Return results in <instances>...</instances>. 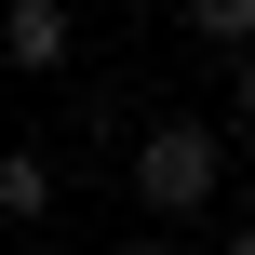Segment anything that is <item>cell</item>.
I'll list each match as a JSON object with an SVG mask.
<instances>
[{"instance_id":"obj_1","label":"cell","mask_w":255,"mask_h":255,"mask_svg":"<svg viewBox=\"0 0 255 255\" xmlns=\"http://www.w3.org/2000/svg\"><path fill=\"white\" fill-rule=\"evenodd\" d=\"M215 188H229V148H215L202 121H148V134H134V215H148V229L202 215Z\"/></svg>"},{"instance_id":"obj_2","label":"cell","mask_w":255,"mask_h":255,"mask_svg":"<svg viewBox=\"0 0 255 255\" xmlns=\"http://www.w3.org/2000/svg\"><path fill=\"white\" fill-rule=\"evenodd\" d=\"M0 54H13L27 81H54V67H81V13H67V0H13V13H0Z\"/></svg>"},{"instance_id":"obj_3","label":"cell","mask_w":255,"mask_h":255,"mask_svg":"<svg viewBox=\"0 0 255 255\" xmlns=\"http://www.w3.org/2000/svg\"><path fill=\"white\" fill-rule=\"evenodd\" d=\"M0 215H13V229L54 215V161H40V148H0Z\"/></svg>"},{"instance_id":"obj_4","label":"cell","mask_w":255,"mask_h":255,"mask_svg":"<svg viewBox=\"0 0 255 255\" xmlns=\"http://www.w3.org/2000/svg\"><path fill=\"white\" fill-rule=\"evenodd\" d=\"M175 27H188V40H215L229 67L255 54V0H175Z\"/></svg>"},{"instance_id":"obj_5","label":"cell","mask_w":255,"mask_h":255,"mask_svg":"<svg viewBox=\"0 0 255 255\" xmlns=\"http://www.w3.org/2000/svg\"><path fill=\"white\" fill-rule=\"evenodd\" d=\"M229 121H242V134H255V54H242V67H229Z\"/></svg>"},{"instance_id":"obj_6","label":"cell","mask_w":255,"mask_h":255,"mask_svg":"<svg viewBox=\"0 0 255 255\" xmlns=\"http://www.w3.org/2000/svg\"><path fill=\"white\" fill-rule=\"evenodd\" d=\"M121 255H175V242H161V229H134V242H121Z\"/></svg>"},{"instance_id":"obj_7","label":"cell","mask_w":255,"mask_h":255,"mask_svg":"<svg viewBox=\"0 0 255 255\" xmlns=\"http://www.w3.org/2000/svg\"><path fill=\"white\" fill-rule=\"evenodd\" d=\"M229 255H255V229H229Z\"/></svg>"}]
</instances>
